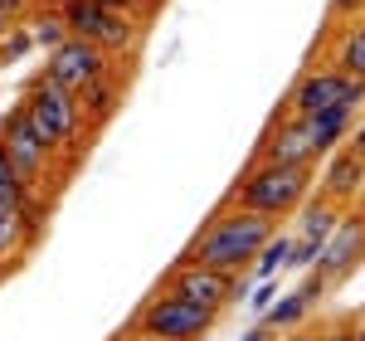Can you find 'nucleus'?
<instances>
[{"label": "nucleus", "mask_w": 365, "mask_h": 341, "mask_svg": "<svg viewBox=\"0 0 365 341\" xmlns=\"http://www.w3.org/2000/svg\"><path fill=\"white\" fill-rule=\"evenodd\" d=\"M273 234H278V220L244 210V205H220L210 215V225L180 249V263H205V268H220V273L239 278L253 268V258L263 254V244Z\"/></svg>", "instance_id": "nucleus-1"}, {"label": "nucleus", "mask_w": 365, "mask_h": 341, "mask_svg": "<svg viewBox=\"0 0 365 341\" xmlns=\"http://www.w3.org/2000/svg\"><path fill=\"white\" fill-rule=\"evenodd\" d=\"M312 180H317V166H273V161H249L244 175L229 185L225 205H244V210H258L268 220H292L312 195Z\"/></svg>", "instance_id": "nucleus-2"}, {"label": "nucleus", "mask_w": 365, "mask_h": 341, "mask_svg": "<svg viewBox=\"0 0 365 341\" xmlns=\"http://www.w3.org/2000/svg\"><path fill=\"white\" fill-rule=\"evenodd\" d=\"M20 108H25L29 122L39 127V137L54 146L58 156H68V166L78 161V151H88V137H93V132H88V122H83L78 93H68V88H58L54 78L34 73V83L25 88Z\"/></svg>", "instance_id": "nucleus-3"}, {"label": "nucleus", "mask_w": 365, "mask_h": 341, "mask_svg": "<svg viewBox=\"0 0 365 341\" xmlns=\"http://www.w3.org/2000/svg\"><path fill=\"white\" fill-rule=\"evenodd\" d=\"M220 327V312H210V307H195V302H185V297H175V292H151L146 302H141L132 322L117 332V337H146V341H200L210 337Z\"/></svg>", "instance_id": "nucleus-4"}, {"label": "nucleus", "mask_w": 365, "mask_h": 341, "mask_svg": "<svg viewBox=\"0 0 365 341\" xmlns=\"http://www.w3.org/2000/svg\"><path fill=\"white\" fill-rule=\"evenodd\" d=\"M161 292H175V297H185V302H195V307H210V312L225 317L244 292H249V278L239 273H220V268H205V263H170L166 278H161Z\"/></svg>", "instance_id": "nucleus-5"}, {"label": "nucleus", "mask_w": 365, "mask_h": 341, "mask_svg": "<svg viewBox=\"0 0 365 341\" xmlns=\"http://www.w3.org/2000/svg\"><path fill=\"white\" fill-rule=\"evenodd\" d=\"M356 103H365V83L341 73L336 63L307 68L287 93V113L292 117H312V113H327V108H356Z\"/></svg>", "instance_id": "nucleus-6"}, {"label": "nucleus", "mask_w": 365, "mask_h": 341, "mask_svg": "<svg viewBox=\"0 0 365 341\" xmlns=\"http://www.w3.org/2000/svg\"><path fill=\"white\" fill-rule=\"evenodd\" d=\"M0 146H5V156L20 166V175L29 180V190H44V180H49V170H54L58 151L44 137H39V127L29 122V113L15 103L5 122H0Z\"/></svg>", "instance_id": "nucleus-7"}, {"label": "nucleus", "mask_w": 365, "mask_h": 341, "mask_svg": "<svg viewBox=\"0 0 365 341\" xmlns=\"http://www.w3.org/2000/svg\"><path fill=\"white\" fill-rule=\"evenodd\" d=\"M117 63L108 49H98L93 39H83V34H68L58 49H49V58H44V78H54L58 88H68V93H83L88 83H98L103 73H113Z\"/></svg>", "instance_id": "nucleus-8"}, {"label": "nucleus", "mask_w": 365, "mask_h": 341, "mask_svg": "<svg viewBox=\"0 0 365 341\" xmlns=\"http://www.w3.org/2000/svg\"><path fill=\"white\" fill-rule=\"evenodd\" d=\"M361 263H365V220L356 210H346L336 220V229L327 234V244H322V254H317L312 268L327 278V287H341Z\"/></svg>", "instance_id": "nucleus-9"}, {"label": "nucleus", "mask_w": 365, "mask_h": 341, "mask_svg": "<svg viewBox=\"0 0 365 341\" xmlns=\"http://www.w3.org/2000/svg\"><path fill=\"white\" fill-rule=\"evenodd\" d=\"M253 161H273V166H317L322 156H317V146H312V137H307V122L282 108V113L263 127V137H258V146H253Z\"/></svg>", "instance_id": "nucleus-10"}, {"label": "nucleus", "mask_w": 365, "mask_h": 341, "mask_svg": "<svg viewBox=\"0 0 365 341\" xmlns=\"http://www.w3.org/2000/svg\"><path fill=\"white\" fill-rule=\"evenodd\" d=\"M361 180H365V156L351 142H341L322 156V170L312 180V195L331 200V205H351L356 190H361Z\"/></svg>", "instance_id": "nucleus-11"}, {"label": "nucleus", "mask_w": 365, "mask_h": 341, "mask_svg": "<svg viewBox=\"0 0 365 341\" xmlns=\"http://www.w3.org/2000/svg\"><path fill=\"white\" fill-rule=\"evenodd\" d=\"M327 292H331V287H327V278H322L317 268H307V278L292 287L287 297H273V302H268V312L258 317V322H263L268 332H292V327H307V317L317 312V302H322Z\"/></svg>", "instance_id": "nucleus-12"}, {"label": "nucleus", "mask_w": 365, "mask_h": 341, "mask_svg": "<svg viewBox=\"0 0 365 341\" xmlns=\"http://www.w3.org/2000/svg\"><path fill=\"white\" fill-rule=\"evenodd\" d=\"M78 103H83L88 132H103V127L113 122V113L122 108V78H117V68H113V73H103L98 83H88L83 93H78Z\"/></svg>", "instance_id": "nucleus-13"}, {"label": "nucleus", "mask_w": 365, "mask_h": 341, "mask_svg": "<svg viewBox=\"0 0 365 341\" xmlns=\"http://www.w3.org/2000/svg\"><path fill=\"white\" fill-rule=\"evenodd\" d=\"M351 117H356V108H327V113L302 117V122H307L312 146H317V156H327L331 146H341L346 137H351Z\"/></svg>", "instance_id": "nucleus-14"}, {"label": "nucleus", "mask_w": 365, "mask_h": 341, "mask_svg": "<svg viewBox=\"0 0 365 341\" xmlns=\"http://www.w3.org/2000/svg\"><path fill=\"white\" fill-rule=\"evenodd\" d=\"M331 63H336L341 73H351V78H361V83H365V20H361V25H341L336 29Z\"/></svg>", "instance_id": "nucleus-15"}, {"label": "nucleus", "mask_w": 365, "mask_h": 341, "mask_svg": "<svg viewBox=\"0 0 365 341\" xmlns=\"http://www.w3.org/2000/svg\"><path fill=\"white\" fill-rule=\"evenodd\" d=\"M287 249H292V234H273L263 244V254L253 258V278H273L278 268H287Z\"/></svg>", "instance_id": "nucleus-16"}, {"label": "nucleus", "mask_w": 365, "mask_h": 341, "mask_svg": "<svg viewBox=\"0 0 365 341\" xmlns=\"http://www.w3.org/2000/svg\"><path fill=\"white\" fill-rule=\"evenodd\" d=\"M29 195H39V190H29V180L20 175V166L5 156V146H0V200H10V205H25Z\"/></svg>", "instance_id": "nucleus-17"}, {"label": "nucleus", "mask_w": 365, "mask_h": 341, "mask_svg": "<svg viewBox=\"0 0 365 341\" xmlns=\"http://www.w3.org/2000/svg\"><path fill=\"white\" fill-rule=\"evenodd\" d=\"M29 39H34L44 54H49V49H58V44L68 39V25H63V15H58V10H44V15L29 25Z\"/></svg>", "instance_id": "nucleus-18"}, {"label": "nucleus", "mask_w": 365, "mask_h": 341, "mask_svg": "<svg viewBox=\"0 0 365 341\" xmlns=\"http://www.w3.org/2000/svg\"><path fill=\"white\" fill-rule=\"evenodd\" d=\"M34 49V39H29V29H20V25H10L5 29V44H0V58L5 63H20V58Z\"/></svg>", "instance_id": "nucleus-19"}, {"label": "nucleus", "mask_w": 365, "mask_h": 341, "mask_svg": "<svg viewBox=\"0 0 365 341\" xmlns=\"http://www.w3.org/2000/svg\"><path fill=\"white\" fill-rule=\"evenodd\" d=\"M317 337L322 341H356V317H341V322H331V327H322Z\"/></svg>", "instance_id": "nucleus-20"}, {"label": "nucleus", "mask_w": 365, "mask_h": 341, "mask_svg": "<svg viewBox=\"0 0 365 341\" xmlns=\"http://www.w3.org/2000/svg\"><path fill=\"white\" fill-rule=\"evenodd\" d=\"M98 5H108V10H122V15H137V20H146L156 0H98Z\"/></svg>", "instance_id": "nucleus-21"}, {"label": "nucleus", "mask_w": 365, "mask_h": 341, "mask_svg": "<svg viewBox=\"0 0 365 341\" xmlns=\"http://www.w3.org/2000/svg\"><path fill=\"white\" fill-rule=\"evenodd\" d=\"M273 292H278V283H273V278H263V283L253 287L249 307H253V312H258V317H263V312H268V302H273Z\"/></svg>", "instance_id": "nucleus-22"}, {"label": "nucleus", "mask_w": 365, "mask_h": 341, "mask_svg": "<svg viewBox=\"0 0 365 341\" xmlns=\"http://www.w3.org/2000/svg\"><path fill=\"white\" fill-rule=\"evenodd\" d=\"M25 5L29 0H0V29H10L20 15H25Z\"/></svg>", "instance_id": "nucleus-23"}, {"label": "nucleus", "mask_w": 365, "mask_h": 341, "mask_svg": "<svg viewBox=\"0 0 365 341\" xmlns=\"http://www.w3.org/2000/svg\"><path fill=\"white\" fill-rule=\"evenodd\" d=\"M365 0H331V20H356Z\"/></svg>", "instance_id": "nucleus-24"}, {"label": "nucleus", "mask_w": 365, "mask_h": 341, "mask_svg": "<svg viewBox=\"0 0 365 341\" xmlns=\"http://www.w3.org/2000/svg\"><path fill=\"white\" fill-rule=\"evenodd\" d=\"M346 142H351V146H356V151H361V156H365V117H361V122H356V132H351Z\"/></svg>", "instance_id": "nucleus-25"}, {"label": "nucleus", "mask_w": 365, "mask_h": 341, "mask_svg": "<svg viewBox=\"0 0 365 341\" xmlns=\"http://www.w3.org/2000/svg\"><path fill=\"white\" fill-rule=\"evenodd\" d=\"M273 337V332H268V327H263V322H258V327H253V332H244V341H268Z\"/></svg>", "instance_id": "nucleus-26"}, {"label": "nucleus", "mask_w": 365, "mask_h": 341, "mask_svg": "<svg viewBox=\"0 0 365 341\" xmlns=\"http://www.w3.org/2000/svg\"><path fill=\"white\" fill-rule=\"evenodd\" d=\"M287 341H322V337H317V332H307V327H292V337H287Z\"/></svg>", "instance_id": "nucleus-27"}, {"label": "nucleus", "mask_w": 365, "mask_h": 341, "mask_svg": "<svg viewBox=\"0 0 365 341\" xmlns=\"http://www.w3.org/2000/svg\"><path fill=\"white\" fill-rule=\"evenodd\" d=\"M351 205H356V215L365 220V180H361V190H356V200H351Z\"/></svg>", "instance_id": "nucleus-28"}, {"label": "nucleus", "mask_w": 365, "mask_h": 341, "mask_svg": "<svg viewBox=\"0 0 365 341\" xmlns=\"http://www.w3.org/2000/svg\"><path fill=\"white\" fill-rule=\"evenodd\" d=\"M113 341H146V337H113Z\"/></svg>", "instance_id": "nucleus-29"}, {"label": "nucleus", "mask_w": 365, "mask_h": 341, "mask_svg": "<svg viewBox=\"0 0 365 341\" xmlns=\"http://www.w3.org/2000/svg\"><path fill=\"white\" fill-rule=\"evenodd\" d=\"M0 68H5V58H0Z\"/></svg>", "instance_id": "nucleus-30"}, {"label": "nucleus", "mask_w": 365, "mask_h": 341, "mask_svg": "<svg viewBox=\"0 0 365 341\" xmlns=\"http://www.w3.org/2000/svg\"><path fill=\"white\" fill-rule=\"evenodd\" d=\"M361 15H365V5H361Z\"/></svg>", "instance_id": "nucleus-31"}]
</instances>
